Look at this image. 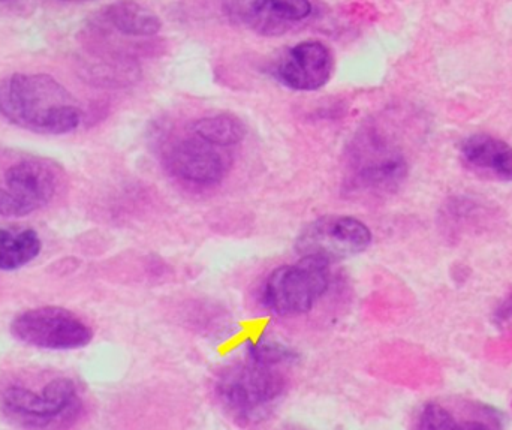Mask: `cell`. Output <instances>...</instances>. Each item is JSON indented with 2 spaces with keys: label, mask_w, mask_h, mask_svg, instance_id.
<instances>
[{
  "label": "cell",
  "mask_w": 512,
  "mask_h": 430,
  "mask_svg": "<svg viewBox=\"0 0 512 430\" xmlns=\"http://www.w3.org/2000/svg\"><path fill=\"white\" fill-rule=\"evenodd\" d=\"M0 114L12 125L42 135H63L81 125L71 92L44 72H18L0 83Z\"/></svg>",
  "instance_id": "cell-1"
},
{
  "label": "cell",
  "mask_w": 512,
  "mask_h": 430,
  "mask_svg": "<svg viewBox=\"0 0 512 430\" xmlns=\"http://www.w3.org/2000/svg\"><path fill=\"white\" fill-rule=\"evenodd\" d=\"M330 285V263L301 257L277 267L262 285L261 303L277 317H297L312 311Z\"/></svg>",
  "instance_id": "cell-2"
},
{
  "label": "cell",
  "mask_w": 512,
  "mask_h": 430,
  "mask_svg": "<svg viewBox=\"0 0 512 430\" xmlns=\"http://www.w3.org/2000/svg\"><path fill=\"white\" fill-rule=\"evenodd\" d=\"M62 180V168L51 159H17L0 177V216L21 218L44 209L56 197Z\"/></svg>",
  "instance_id": "cell-3"
},
{
  "label": "cell",
  "mask_w": 512,
  "mask_h": 430,
  "mask_svg": "<svg viewBox=\"0 0 512 430\" xmlns=\"http://www.w3.org/2000/svg\"><path fill=\"white\" fill-rule=\"evenodd\" d=\"M285 378L276 366L251 360L225 371L216 384V392L225 408L237 419L258 422L264 419L285 392Z\"/></svg>",
  "instance_id": "cell-4"
},
{
  "label": "cell",
  "mask_w": 512,
  "mask_h": 430,
  "mask_svg": "<svg viewBox=\"0 0 512 430\" xmlns=\"http://www.w3.org/2000/svg\"><path fill=\"white\" fill-rule=\"evenodd\" d=\"M15 339L42 350H78L92 342L93 332L68 309L57 306L29 309L12 320Z\"/></svg>",
  "instance_id": "cell-5"
},
{
  "label": "cell",
  "mask_w": 512,
  "mask_h": 430,
  "mask_svg": "<svg viewBox=\"0 0 512 430\" xmlns=\"http://www.w3.org/2000/svg\"><path fill=\"white\" fill-rule=\"evenodd\" d=\"M372 243V233L364 222L352 216H322L303 228L295 249L301 257L340 261L363 254Z\"/></svg>",
  "instance_id": "cell-6"
},
{
  "label": "cell",
  "mask_w": 512,
  "mask_h": 430,
  "mask_svg": "<svg viewBox=\"0 0 512 430\" xmlns=\"http://www.w3.org/2000/svg\"><path fill=\"white\" fill-rule=\"evenodd\" d=\"M2 401L9 416L36 428L71 416L80 405L75 384L68 378L50 381L39 393L24 387H9Z\"/></svg>",
  "instance_id": "cell-7"
},
{
  "label": "cell",
  "mask_w": 512,
  "mask_h": 430,
  "mask_svg": "<svg viewBox=\"0 0 512 430\" xmlns=\"http://www.w3.org/2000/svg\"><path fill=\"white\" fill-rule=\"evenodd\" d=\"M164 164L168 173L188 185L210 188L219 185L230 170L231 162L221 147L200 138H180L167 147Z\"/></svg>",
  "instance_id": "cell-8"
},
{
  "label": "cell",
  "mask_w": 512,
  "mask_h": 430,
  "mask_svg": "<svg viewBox=\"0 0 512 430\" xmlns=\"http://www.w3.org/2000/svg\"><path fill=\"white\" fill-rule=\"evenodd\" d=\"M408 176V161L393 144L369 135L358 144L352 162V189L360 192H391Z\"/></svg>",
  "instance_id": "cell-9"
},
{
  "label": "cell",
  "mask_w": 512,
  "mask_h": 430,
  "mask_svg": "<svg viewBox=\"0 0 512 430\" xmlns=\"http://www.w3.org/2000/svg\"><path fill=\"white\" fill-rule=\"evenodd\" d=\"M271 74L277 83L288 89L316 92L327 86L333 77V51L318 39H304L283 51Z\"/></svg>",
  "instance_id": "cell-10"
},
{
  "label": "cell",
  "mask_w": 512,
  "mask_h": 430,
  "mask_svg": "<svg viewBox=\"0 0 512 430\" xmlns=\"http://www.w3.org/2000/svg\"><path fill=\"white\" fill-rule=\"evenodd\" d=\"M231 14L255 33L279 36L309 20L310 0H231Z\"/></svg>",
  "instance_id": "cell-11"
},
{
  "label": "cell",
  "mask_w": 512,
  "mask_h": 430,
  "mask_svg": "<svg viewBox=\"0 0 512 430\" xmlns=\"http://www.w3.org/2000/svg\"><path fill=\"white\" fill-rule=\"evenodd\" d=\"M460 158L466 168L484 179L512 182V147L501 138L471 135L460 144Z\"/></svg>",
  "instance_id": "cell-12"
},
{
  "label": "cell",
  "mask_w": 512,
  "mask_h": 430,
  "mask_svg": "<svg viewBox=\"0 0 512 430\" xmlns=\"http://www.w3.org/2000/svg\"><path fill=\"white\" fill-rule=\"evenodd\" d=\"M101 24L125 38H150L162 29L161 18L135 0H119L102 9Z\"/></svg>",
  "instance_id": "cell-13"
},
{
  "label": "cell",
  "mask_w": 512,
  "mask_h": 430,
  "mask_svg": "<svg viewBox=\"0 0 512 430\" xmlns=\"http://www.w3.org/2000/svg\"><path fill=\"white\" fill-rule=\"evenodd\" d=\"M191 132L200 140L221 149L237 146L246 137V128L242 120L227 113L200 117L192 123Z\"/></svg>",
  "instance_id": "cell-14"
},
{
  "label": "cell",
  "mask_w": 512,
  "mask_h": 430,
  "mask_svg": "<svg viewBox=\"0 0 512 430\" xmlns=\"http://www.w3.org/2000/svg\"><path fill=\"white\" fill-rule=\"evenodd\" d=\"M41 249L42 242L36 231L24 230L20 233H12L0 228V270L11 272V270L21 269L35 260Z\"/></svg>",
  "instance_id": "cell-15"
},
{
  "label": "cell",
  "mask_w": 512,
  "mask_h": 430,
  "mask_svg": "<svg viewBox=\"0 0 512 430\" xmlns=\"http://www.w3.org/2000/svg\"><path fill=\"white\" fill-rule=\"evenodd\" d=\"M248 353L251 360L264 363V365L276 366V368L285 365V363H292L297 359V354L291 348L271 341L251 342Z\"/></svg>",
  "instance_id": "cell-16"
},
{
  "label": "cell",
  "mask_w": 512,
  "mask_h": 430,
  "mask_svg": "<svg viewBox=\"0 0 512 430\" xmlns=\"http://www.w3.org/2000/svg\"><path fill=\"white\" fill-rule=\"evenodd\" d=\"M418 429L454 430L463 429V425L444 405L429 404L418 417Z\"/></svg>",
  "instance_id": "cell-17"
},
{
  "label": "cell",
  "mask_w": 512,
  "mask_h": 430,
  "mask_svg": "<svg viewBox=\"0 0 512 430\" xmlns=\"http://www.w3.org/2000/svg\"><path fill=\"white\" fill-rule=\"evenodd\" d=\"M495 318L498 323H507V321L512 320V296L501 303L498 311L495 312Z\"/></svg>",
  "instance_id": "cell-18"
},
{
  "label": "cell",
  "mask_w": 512,
  "mask_h": 430,
  "mask_svg": "<svg viewBox=\"0 0 512 430\" xmlns=\"http://www.w3.org/2000/svg\"><path fill=\"white\" fill-rule=\"evenodd\" d=\"M63 2H86V0H63Z\"/></svg>",
  "instance_id": "cell-19"
},
{
  "label": "cell",
  "mask_w": 512,
  "mask_h": 430,
  "mask_svg": "<svg viewBox=\"0 0 512 430\" xmlns=\"http://www.w3.org/2000/svg\"><path fill=\"white\" fill-rule=\"evenodd\" d=\"M0 2H11V0H0Z\"/></svg>",
  "instance_id": "cell-20"
}]
</instances>
